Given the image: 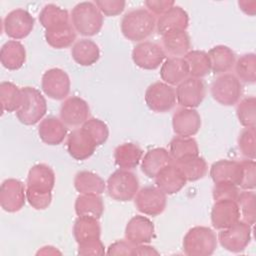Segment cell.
I'll return each mask as SVG.
<instances>
[{"label":"cell","instance_id":"cell-1","mask_svg":"<svg viewBox=\"0 0 256 256\" xmlns=\"http://www.w3.org/2000/svg\"><path fill=\"white\" fill-rule=\"evenodd\" d=\"M123 36L134 42H143L156 28V18L147 9L138 8L127 12L120 23Z\"/></svg>","mask_w":256,"mask_h":256},{"label":"cell","instance_id":"cell-2","mask_svg":"<svg viewBox=\"0 0 256 256\" xmlns=\"http://www.w3.org/2000/svg\"><path fill=\"white\" fill-rule=\"evenodd\" d=\"M70 20L73 28L82 36H94L103 26V14L91 1L80 2L71 11Z\"/></svg>","mask_w":256,"mask_h":256},{"label":"cell","instance_id":"cell-3","mask_svg":"<svg viewBox=\"0 0 256 256\" xmlns=\"http://www.w3.org/2000/svg\"><path fill=\"white\" fill-rule=\"evenodd\" d=\"M215 232L206 226H195L188 230L182 242L183 251L188 256H209L217 248Z\"/></svg>","mask_w":256,"mask_h":256},{"label":"cell","instance_id":"cell-4","mask_svg":"<svg viewBox=\"0 0 256 256\" xmlns=\"http://www.w3.org/2000/svg\"><path fill=\"white\" fill-rule=\"evenodd\" d=\"M23 101L21 107L16 111L18 120L24 125H35L47 112V102L41 92L30 86L21 88Z\"/></svg>","mask_w":256,"mask_h":256},{"label":"cell","instance_id":"cell-5","mask_svg":"<svg viewBox=\"0 0 256 256\" xmlns=\"http://www.w3.org/2000/svg\"><path fill=\"white\" fill-rule=\"evenodd\" d=\"M108 195L120 202L132 200L139 190V180L137 176L125 169H119L113 172L106 183Z\"/></svg>","mask_w":256,"mask_h":256},{"label":"cell","instance_id":"cell-6","mask_svg":"<svg viewBox=\"0 0 256 256\" xmlns=\"http://www.w3.org/2000/svg\"><path fill=\"white\" fill-rule=\"evenodd\" d=\"M243 92L241 81L232 73L219 75L211 84V95L221 105L232 106L239 102Z\"/></svg>","mask_w":256,"mask_h":256},{"label":"cell","instance_id":"cell-7","mask_svg":"<svg viewBox=\"0 0 256 256\" xmlns=\"http://www.w3.org/2000/svg\"><path fill=\"white\" fill-rule=\"evenodd\" d=\"M251 234V225L240 219L232 226L220 230L217 240L224 249L237 253L243 251L249 245Z\"/></svg>","mask_w":256,"mask_h":256},{"label":"cell","instance_id":"cell-8","mask_svg":"<svg viewBox=\"0 0 256 256\" xmlns=\"http://www.w3.org/2000/svg\"><path fill=\"white\" fill-rule=\"evenodd\" d=\"M144 99L150 110L157 113L168 112L176 104L175 89L164 82H154L146 89Z\"/></svg>","mask_w":256,"mask_h":256},{"label":"cell","instance_id":"cell-9","mask_svg":"<svg viewBox=\"0 0 256 256\" xmlns=\"http://www.w3.org/2000/svg\"><path fill=\"white\" fill-rule=\"evenodd\" d=\"M134 198L137 210L145 215L158 216L166 208V194L158 187L145 186L138 190Z\"/></svg>","mask_w":256,"mask_h":256},{"label":"cell","instance_id":"cell-10","mask_svg":"<svg viewBox=\"0 0 256 256\" xmlns=\"http://www.w3.org/2000/svg\"><path fill=\"white\" fill-rule=\"evenodd\" d=\"M35 20L25 9L18 8L10 11L3 20V31L15 40L27 37L34 28Z\"/></svg>","mask_w":256,"mask_h":256},{"label":"cell","instance_id":"cell-11","mask_svg":"<svg viewBox=\"0 0 256 256\" xmlns=\"http://www.w3.org/2000/svg\"><path fill=\"white\" fill-rule=\"evenodd\" d=\"M70 78L68 74L60 68L47 70L41 79L42 91L51 99L63 100L70 92Z\"/></svg>","mask_w":256,"mask_h":256},{"label":"cell","instance_id":"cell-12","mask_svg":"<svg viewBox=\"0 0 256 256\" xmlns=\"http://www.w3.org/2000/svg\"><path fill=\"white\" fill-rule=\"evenodd\" d=\"M166 54L163 48L151 41H143L137 44L132 51V60L136 66L145 70H155L162 65Z\"/></svg>","mask_w":256,"mask_h":256},{"label":"cell","instance_id":"cell-13","mask_svg":"<svg viewBox=\"0 0 256 256\" xmlns=\"http://www.w3.org/2000/svg\"><path fill=\"white\" fill-rule=\"evenodd\" d=\"M175 93L176 101L180 106L195 109L204 100L206 88L202 79L187 77L177 85Z\"/></svg>","mask_w":256,"mask_h":256},{"label":"cell","instance_id":"cell-14","mask_svg":"<svg viewBox=\"0 0 256 256\" xmlns=\"http://www.w3.org/2000/svg\"><path fill=\"white\" fill-rule=\"evenodd\" d=\"M26 200V188L20 180L9 178L2 182L0 205L4 211L9 213L17 212L24 207Z\"/></svg>","mask_w":256,"mask_h":256},{"label":"cell","instance_id":"cell-15","mask_svg":"<svg viewBox=\"0 0 256 256\" xmlns=\"http://www.w3.org/2000/svg\"><path fill=\"white\" fill-rule=\"evenodd\" d=\"M89 116L90 108L88 103L78 96L66 98L61 105L60 119L66 126H82L89 119Z\"/></svg>","mask_w":256,"mask_h":256},{"label":"cell","instance_id":"cell-16","mask_svg":"<svg viewBox=\"0 0 256 256\" xmlns=\"http://www.w3.org/2000/svg\"><path fill=\"white\" fill-rule=\"evenodd\" d=\"M55 185L53 169L44 163L32 166L28 172L26 191L37 194H51Z\"/></svg>","mask_w":256,"mask_h":256},{"label":"cell","instance_id":"cell-17","mask_svg":"<svg viewBox=\"0 0 256 256\" xmlns=\"http://www.w3.org/2000/svg\"><path fill=\"white\" fill-rule=\"evenodd\" d=\"M173 131L177 136L192 137L201 128V117L194 108H179L172 117Z\"/></svg>","mask_w":256,"mask_h":256},{"label":"cell","instance_id":"cell-18","mask_svg":"<svg viewBox=\"0 0 256 256\" xmlns=\"http://www.w3.org/2000/svg\"><path fill=\"white\" fill-rule=\"evenodd\" d=\"M67 151L75 160H86L93 155L97 147L90 135L81 127L73 130L66 141Z\"/></svg>","mask_w":256,"mask_h":256},{"label":"cell","instance_id":"cell-19","mask_svg":"<svg viewBox=\"0 0 256 256\" xmlns=\"http://www.w3.org/2000/svg\"><path fill=\"white\" fill-rule=\"evenodd\" d=\"M240 220L237 202L234 200L215 201L211 209V223L217 230L226 229Z\"/></svg>","mask_w":256,"mask_h":256},{"label":"cell","instance_id":"cell-20","mask_svg":"<svg viewBox=\"0 0 256 256\" xmlns=\"http://www.w3.org/2000/svg\"><path fill=\"white\" fill-rule=\"evenodd\" d=\"M153 222L142 215L132 217L125 227V237L134 246L140 244H148L154 237Z\"/></svg>","mask_w":256,"mask_h":256},{"label":"cell","instance_id":"cell-21","mask_svg":"<svg viewBox=\"0 0 256 256\" xmlns=\"http://www.w3.org/2000/svg\"><path fill=\"white\" fill-rule=\"evenodd\" d=\"M186 179L174 161L164 167L155 177V184L166 195L179 192L185 185Z\"/></svg>","mask_w":256,"mask_h":256},{"label":"cell","instance_id":"cell-22","mask_svg":"<svg viewBox=\"0 0 256 256\" xmlns=\"http://www.w3.org/2000/svg\"><path fill=\"white\" fill-rule=\"evenodd\" d=\"M210 177L214 183L227 181L239 187L242 178L241 164L235 160H218L210 167Z\"/></svg>","mask_w":256,"mask_h":256},{"label":"cell","instance_id":"cell-23","mask_svg":"<svg viewBox=\"0 0 256 256\" xmlns=\"http://www.w3.org/2000/svg\"><path fill=\"white\" fill-rule=\"evenodd\" d=\"M189 24L187 12L180 6H173L156 21V29L159 34L164 35L171 31L186 30Z\"/></svg>","mask_w":256,"mask_h":256},{"label":"cell","instance_id":"cell-24","mask_svg":"<svg viewBox=\"0 0 256 256\" xmlns=\"http://www.w3.org/2000/svg\"><path fill=\"white\" fill-rule=\"evenodd\" d=\"M38 135L47 145H59L67 136V127L61 119L49 116L40 122L38 126Z\"/></svg>","mask_w":256,"mask_h":256},{"label":"cell","instance_id":"cell-25","mask_svg":"<svg viewBox=\"0 0 256 256\" xmlns=\"http://www.w3.org/2000/svg\"><path fill=\"white\" fill-rule=\"evenodd\" d=\"M189 76L188 64L183 57H169L162 63L160 77L164 83L178 85Z\"/></svg>","mask_w":256,"mask_h":256},{"label":"cell","instance_id":"cell-26","mask_svg":"<svg viewBox=\"0 0 256 256\" xmlns=\"http://www.w3.org/2000/svg\"><path fill=\"white\" fill-rule=\"evenodd\" d=\"M172 162L173 159L168 150L162 147L153 148L147 151L142 158L141 170L147 177L155 178L164 167Z\"/></svg>","mask_w":256,"mask_h":256},{"label":"cell","instance_id":"cell-27","mask_svg":"<svg viewBox=\"0 0 256 256\" xmlns=\"http://www.w3.org/2000/svg\"><path fill=\"white\" fill-rule=\"evenodd\" d=\"M162 45L165 54L171 57L185 56L191 48L190 37L186 30H176L162 35Z\"/></svg>","mask_w":256,"mask_h":256},{"label":"cell","instance_id":"cell-28","mask_svg":"<svg viewBox=\"0 0 256 256\" xmlns=\"http://www.w3.org/2000/svg\"><path fill=\"white\" fill-rule=\"evenodd\" d=\"M0 61L8 70L20 69L26 61V50L17 40H9L3 44L0 50Z\"/></svg>","mask_w":256,"mask_h":256},{"label":"cell","instance_id":"cell-29","mask_svg":"<svg viewBox=\"0 0 256 256\" xmlns=\"http://www.w3.org/2000/svg\"><path fill=\"white\" fill-rule=\"evenodd\" d=\"M45 40L53 48L63 49L70 47L76 39V31L71 22L55 25L45 30Z\"/></svg>","mask_w":256,"mask_h":256},{"label":"cell","instance_id":"cell-30","mask_svg":"<svg viewBox=\"0 0 256 256\" xmlns=\"http://www.w3.org/2000/svg\"><path fill=\"white\" fill-rule=\"evenodd\" d=\"M143 150L138 144L127 142L118 145L114 150V159L120 169L130 170L136 168L142 160Z\"/></svg>","mask_w":256,"mask_h":256},{"label":"cell","instance_id":"cell-31","mask_svg":"<svg viewBox=\"0 0 256 256\" xmlns=\"http://www.w3.org/2000/svg\"><path fill=\"white\" fill-rule=\"evenodd\" d=\"M211 63V71L215 74H224L230 71L236 62V55L231 48L225 45H217L208 51Z\"/></svg>","mask_w":256,"mask_h":256},{"label":"cell","instance_id":"cell-32","mask_svg":"<svg viewBox=\"0 0 256 256\" xmlns=\"http://www.w3.org/2000/svg\"><path fill=\"white\" fill-rule=\"evenodd\" d=\"M73 60L81 66H91L95 64L100 57L98 45L90 39H80L75 42L71 48Z\"/></svg>","mask_w":256,"mask_h":256},{"label":"cell","instance_id":"cell-33","mask_svg":"<svg viewBox=\"0 0 256 256\" xmlns=\"http://www.w3.org/2000/svg\"><path fill=\"white\" fill-rule=\"evenodd\" d=\"M74 187L80 194H102L106 188L104 180L96 173L83 170L76 173Z\"/></svg>","mask_w":256,"mask_h":256},{"label":"cell","instance_id":"cell-34","mask_svg":"<svg viewBox=\"0 0 256 256\" xmlns=\"http://www.w3.org/2000/svg\"><path fill=\"white\" fill-rule=\"evenodd\" d=\"M174 163L180 169L186 181L193 182L202 179L208 171L206 160L199 155L188 156L174 161Z\"/></svg>","mask_w":256,"mask_h":256},{"label":"cell","instance_id":"cell-35","mask_svg":"<svg viewBox=\"0 0 256 256\" xmlns=\"http://www.w3.org/2000/svg\"><path fill=\"white\" fill-rule=\"evenodd\" d=\"M77 216H88L99 219L104 212V203L99 194H80L75 200Z\"/></svg>","mask_w":256,"mask_h":256},{"label":"cell","instance_id":"cell-36","mask_svg":"<svg viewBox=\"0 0 256 256\" xmlns=\"http://www.w3.org/2000/svg\"><path fill=\"white\" fill-rule=\"evenodd\" d=\"M73 235L77 243L100 238L101 227L97 218L78 216L73 225Z\"/></svg>","mask_w":256,"mask_h":256},{"label":"cell","instance_id":"cell-37","mask_svg":"<svg viewBox=\"0 0 256 256\" xmlns=\"http://www.w3.org/2000/svg\"><path fill=\"white\" fill-rule=\"evenodd\" d=\"M23 101L22 89L11 82H1L0 84V102L2 112L17 111Z\"/></svg>","mask_w":256,"mask_h":256},{"label":"cell","instance_id":"cell-38","mask_svg":"<svg viewBox=\"0 0 256 256\" xmlns=\"http://www.w3.org/2000/svg\"><path fill=\"white\" fill-rule=\"evenodd\" d=\"M183 58L188 64L190 77L201 79L210 73L211 63L205 51L190 50Z\"/></svg>","mask_w":256,"mask_h":256},{"label":"cell","instance_id":"cell-39","mask_svg":"<svg viewBox=\"0 0 256 256\" xmlns=\"http://www.w3.org/2000/svg\"><path fill=\"white\" fill-rule=\"evenodd\" d=\"M169 153L173 161H178L188 156L199 155V147L193 137L176 136L169 143Z\"/></svg>","mask_w":256,"mask_h":256},{"label":"cell","instance_id":"cell-40","mask_svg":"<svg viewBox=\"0 0 256 256\" xmlns=\"http://www.w3.org/2000/svg\"><path fill=\"white\" fill-rule=\"evenodd\" d=\"M39 21L45 30L55 25L71 22L68 11L55 4H47L42 8L39 13Z\"/></svg>","mask_w":256,"mask_h":256},{"label":"cell","instance_id":"cell-41","mask_svg":"<svg viewBox=\"0 0 256 256\" xmlns=\"http://www.w3.org/2000/svg\"><path fill=\"white\" fill-rule=\"evenodd\" d=\"M236 77L245 83L253 84L256 81V55L248 53L240 56L235 62Z\"/></svg>","mask_w":256,"mask_h":256},{"label":"cell","instance_id":"cell-42","mask_svg":"<svg viewBox=\"0 0 256 256\" xmlns=\"http://www.w3.org/2000/svg\"><path fill=\"white\" fill-rule=\"evenodd\" d=\"M256 195L253 190H244L239 192L237 197V205L240 212V219L253 226L256 220V208H255Z\"/></svg>","mask_w":256,"mask_h":256},{"label":"cell","instance_id":"cell-43","mask_svg":"<svg viewBox=\"0 0 256 256\" xmlns=\"http://www.w3.org/2000/svg\"><path fill=\"white\" fill-rule=\"evenodd\" d=\"M236 115L239 123L245 128L256 127V98L250 96L238 102Z\"/></svg>","mask_w":256,"mask_h":256},{"label":"cell","instance_id":"cell-44","mask_svg":"<svg viewBox=\"0 0 256 256\" xmlns=\"http://www.w3.org/2000/svg\"><path fill=\"white\" fill-rule=\"evenodd\" d=\"M81 127L94 140L97 147L104 144L109 137L107 124L98 118H89Z\"/></svg>","mask_w":256,"mask_h":256},{"label":"cell","instance_id":"cell-45","mask_svg":"<svg viewBox=\"0 0 256 256\" xmlns=\"http://www.w3.org/2000/svg\"><path fill=\"white\" fill-rule=\"evenodd\" d=\"M238 148L247 159H255L256 156V133L255 128H244L238 137Z\"/></svg>","mask_w":256,"mask_h":256},{"label":"cell","instance_id":"cell-46","mask_svg":"<svg viewBox=\"0 0 256 256\" xmlns=\"http://www.w3.org/2000/svg\"><path fill=\"white\" fill-rule=\"evenodd\" d=\"M239 188L237 185L222 181L215 183L213 189H212V196L214 201H220V200H237V197L239 195Z\"/></svg>","mask_w":256,"mask_h":256},{"label":"cell","instance_id":"cell-47","mask_svg":"<svg viewBox=\"0 0 256 256\" xmlns=\"http://www.w3.org/2000/svg\"><path fill=\"white\" fill-rule=\"evenodd\" d=\"M242 178L239 187L243 190H254L256 184V163L252 159L240 161Z\"/></svg>","mask_w":256,"mask_h":256},{"label":"cell","instance_id":"cell-48","mask_svg":"<svg viewBox=\"0 0 256 256\" xmlns=\"http://www.w3.org/2000/svg\"><path fill=\"white\" fill-rule=\"evenodd\" d=\"M94 3L105 16H117L121 14L126 5V2L123 0H96Z\"/></svg>","mask_w":256,"mask_h":256},{"label":"cell","instance_id":"cell-49","mask_svg":"<svg viewBox=\"0 0 256 256\" xmlns=\"http://www.w3.org/2000/svg\"><path fill=\"white\" fill-rule=\"evenodd\" d=\"M104 245L100 238L87 240L78 243L79 255H103L105 253Z\"/></svg>","mask_w":256,"mask_h":256},{"label":"cell","instance_id":"cell-50","mask_svg":"<svg viewBox=\"0 0 256 256\" xmlns=\"http://www.w3.org/2000/svg\"><path fill=\"white\" fill-rule=\"evenodd\" d=\"M175 5L174 1L171 0H147L145 6L147 10L154 16H161L166 13Z\"/></svg>","mask_w":256,"mask_h":256},{"label":"cell","instance_id":"cell-51","mask_svg":"<svg viewBox=\"0 0 256 256\" xmlns=\"http://www.w3.org/2000/svg\"><path fill=\"white\" fill-rule=\"evenodd\" d=\"M134 245L128 240H118L112 243L107 250L108 255H132Z\"/></svg>","mask_w":256,"mask_h":256},{"label":"cell","instance_id":"cell-52","mask_svg":"<svg viewBox=\"0 0 256 256\" xmlns=\"http://www.w3.org/2000/svg\"><path fill=\"white\" fill-rule=\"evenodd\" d=\"M132 255H159V252L150 245L140 244L134 246Z\"/></svg>","mask_w":256,"mask_h":256},{"label":"cell","instance_id":"cell-53","mask_svg":"<svg viewBox=\"0 0 256 256\" xmlns=\"http://www.w3.org/2000/svg\"><path fill=\"white\" fill-rule=\"evenodd\" d=\"M240 9L247 15L254 16L256 13V1L255 0H240L238 1Z\"/></svg>","mask_w":256,"mask_h":256},{"label":"cell","instance_id":"cell-54","mask_svg":"<svg viewBox=\"0 0 256 256\" xmlns=\"http://www.w3.org/2000/svg\"><path fill=\"white\" fill-rule=\"evenodd\" d=\"M37 254L41 255H55V254H61L60 251H58L55 247L53 246H44L37 252Z\"/></svg>","mask_w":256,"mask_h":256}]
</instances>
